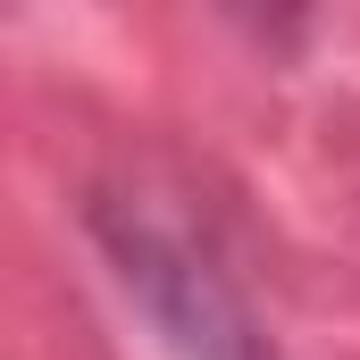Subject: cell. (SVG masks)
<instances>
[{"label":"cell","mask_w":360,"mask_h":360,"mask_svg":"<svg viewBox=\"0 0 360 360\" xmlns=\"http://www.w3.org/2000/svg\"><path fill=\"white\" fill-rule=\"evenodd\" d=\"M92 243H101L109 276H117V293L160 327V344L176 360H276L260 319H252V302H243V285L168 210L101 193L92 201Z\"/></svg>","instance_id":"1"}]
</instances>
